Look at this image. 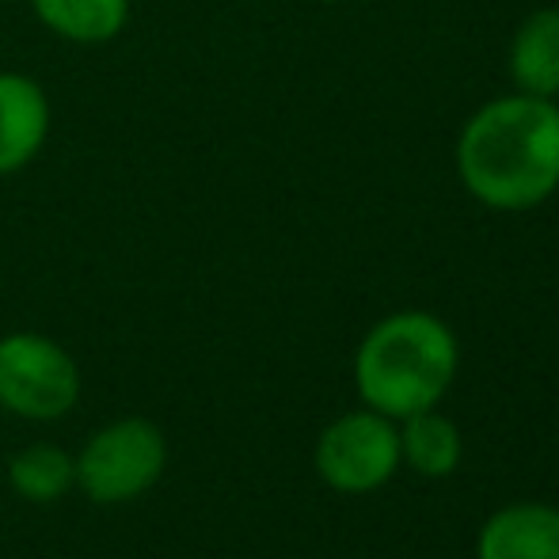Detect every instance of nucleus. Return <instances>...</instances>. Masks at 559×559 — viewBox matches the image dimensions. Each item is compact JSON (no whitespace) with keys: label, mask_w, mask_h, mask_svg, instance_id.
<instances>
[{"label":"nucleus","mask_w":559,"mask_h":559,"mask_svg":"<svg viewBox=\"0 0 559 559\" xmlns=\"http://www.w3.org/2000/svg\"><path fill=\"white\" fill-rule=\"evenodd\" d=\"M320 4H343V0H320Z\"/></svg>","instance_id":"obj_12"},{"label":"nucleus","mask_w":559,"mask_h":559,"mask_svg":"<svg viewBox=\"0 0 559 559\" xmlns=\"http://www.w3.org/2000/svg\"><path fill=\"white\" fill-rule=\"evenodd\" d=\"M38 20L73 43H107L122 31L130 0H31Z\"/></svg>","instance_id":"obj_11"},{"label":"nucleus","mask_w":559,"mask_h":559,"mask_svg":"<svg viewBox=\"0 0 559 559\" xmlns=\"http://www.w3.org/2000/svg\"><path fill=\"white\" fill-rule=\"evenodd\" d=\"M476 559H559V510L545 502H514L487 518Z\"/></svg>","instance_id":"obj_6"},{"label":"nucleus","mask_w":559,"mask_h":559,"mask_svg":"<svg viewBox=\"0 0 559 559\" xmlns=\"http://www.w3.org/2000/svg\"><path fill=\"white\" fill-rule=\"evenodd\" d=\"M461 187L487 210L525 214L559 191V104L540 96H499L456 138Z\"/></svg>","instance_id":"obj_1"},{"label":"nucleus","mask_w":559,"mask_h":559,"mask_svg":"<svg viewBox=\"0 0 559 559\" xmlns=\"http://www.w3.org/2000/svg\"><path fill=\"white\" fill-rule=\"evenodd\" d=\"M317 472L332 491L366 495L384 487L400 468V430L381 412H346L328 423L317 442Z\"/></svg>","instance_id":"obj_5"},{"label":"nucleus","mask_w":559,"mask_h":559,"mask_svg":"<svg viewBox=\"0 0 559 559\" xmlns=\"http://www.w3.org/2000/svg\"><path fill=\"white\" fill-rule=\"evenodd\" d=\"M456 335L435 312H392L369 328L354 354V384L369 412L392 423L438 407L456 377Z\"/></svg>","instance_id":"obj_2"},{"label":"nucleus","mask_w":559,"mask_h":559,"mask_svg":"<svg viewBox=\"0 0 559 559\" xmlns=\"http://www.w3.org/2000/svg\"><path fill=\"white\" fill-rule=\"evenodd\" d=\"M76 487L96 507L133 502L160 484L168 468V438L153 419L126 415L99 427L73 456Z\"/></svg>","instance_id":"obj_3"},{"label":"nucleus","mask_w":559,"mask_h":559,"mask_svg":"<svg viewBox=\"0 0 559 559\" xmlns=\"http://www.w3.org/2000/svg\"><path fill=\"white\" fill-rule=\"evenodd\" d=\"M400 423H404V430H400V461H407L427 479L453 476L456 464H461V430L445 415H438L435 407L407 415Z\"/></svg>","instance_id":"obj_10"},{"label":"nucleus","mask_w":559,"mask_h":559,"mask_svg":"<svg viewBox=\"0 0 559 559\" xmlns=\"http://www.w3.org/2000/svg\"><path fill=\"white\" fill-rule=\"evenodd\" d=\"M81 400V369L61 343L35 332L0 338V407L15 419L53 423Z\"/></svg>","instance_id":"obj_4"},{"label":"nucleus","mask_w":559,"mask_h":559,"mask_svg":"<svg viewBox=\"0 0 559 559\" xmlns=\"http://www.w3.org/2000/svg\"><path fill=\"white\" fill-rule=\"evenodd\" d=\"M8 484L20 499L35 502V507H50L76 487L73 453H66L53 442L23 445L8 464Z\"/></svg>","instance_id":"obj_9"},{"label":"nucleus","mask_w":559,"mask_h":559,"mask_svg":"<svg viewBox=\"0 0 559 559\" xmlns=\"http://www.w3.org/2000/svg\"><path fill=\"white\" fill-rule=\"evenodd\" d=\"M50 111L35 81L20 73H0V176L15 171L43 148Z\"/></svg>","instance_id":"obj_8"},{"label":"nucleus","mask_w":559,"mask_h":559,"mask_svg":"<svg viewBox=\"0 0 559 559\" xmlns=\"http://www.w3.org/2000/svg\"><path fill=\"white\" fill-rule=\"evenodd\" d=\"M507 66L518 92L559 99V8H537L518 23Z\"/></svg>","instance_id":"obj_7"}]
</instances>
